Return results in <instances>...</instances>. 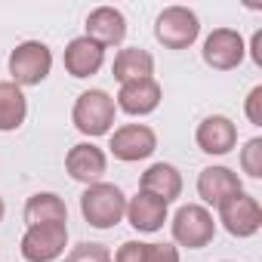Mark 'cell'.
<instances>
[{
	"mask_svg": "<svg viewBox=\"0 0 262 262\" xmlns=\"http://www.w3.org/2000/svg\"><path fill=\"white\" fill-rule=\"evenodd\" d=\"M80 213L83 219L105 231V228H114L117 222H123V213H126V194L120 185L114 182H96V185H86V191L80 194Z\"/></svg>",
	"mask_w": 262,
	"mask_h": 262,
	"instance_id": "cell-1",
	"label": "cell"
},
{
	"mask_svg": "<svg viewBox=\"0 0 262 262\" xmlns=\"http://www.w3.org/2000/svg\"><path fill=\"white\" fill-rule=\"evenodd\" d=\"M114 117H117V105H114V96H108L105 90H86L74 99L71 123L77 126V133L90 139L108 136L114 129Z\"/></svg>",
	"mask_w": 262,
	"mask_h": 262,
	"instance_id": "cell-2",
	"label": "cell"
},
{
	"mask_svg": "<svg viewBox=\"0 0 262 262\" xmlns=\"http://www.w3.org/2000/svg\"><path fill=\"white\" fill-rule=\"evenodd\" d=\"M7 65H10V77L16 86H22V90L40 86L53 71V50L43 40H22L10 53Z\"/></svg>",
	"mask_w": 262,
	"mask_h": 262,
	"instance_id": "cell-3",
	"label": "cell"
},
{
	"mask_svg": "<svg viewBox=\"0 0 262 262\" xmlns=\"http://www.w3.org/2000/svg\"><path fill=\"white\" fill-rule=\"evenodd\" d=\"M173 244L188 250H204L216 237V219L204 204H182L170 219Z\"/></svg>",
	"mask_w": 262,
	"mask_h": 262,
	"instance_id": "cell-4",
	"label": "cell"
},
{
	"mask_svg": "<svg viewBox=\"0 0 262 262\" xmlns=\"http://www.w3.org/2000/svg\"><path fill=\"white\" fill-rule=\"evenodd\" d=\"M68 247V222H43V225H28L19 250L25 262H56Z\"/></svg>",
	"mask_w": 262,
	"mask_h": 262,
	"instance_id": "cell-5",
	"label": "cell"
},
{
	"mask_svg": "<svg viewBox=\"0 0 262 262\" xmlns=\"http://www.w3.org/2000/svg\"><path fill=\"white\" fill-rule=\"evenodd\" d=\"M201 34V19L188 7H167L155 22V37L167 50H188Z\"/></svg>",
	"mask_w": 262,
	"mask_h": 262,
	"instance_id": "cell-6",
	"label": "cell"
},
{
	"mask_svg": "<svg viewBox=\"0 0 262 262\" xmlns=\"http://www.w3.org/2000/svg\"><path fill=\"white\" fill-rule=\"evenodd\" d=\"M108 151L123 161V164H136V161H145L158 151V133L148 126V123H123L117 129L108 133Z\"/></svg>",
	"mask_w": 262,
	"mask_h": 262,
	"instance_id": "cell-7",
	"label": "cell"
},
{
	"mask_svg": "<svg viewBox=\"0 0 262 262\" xmlns=\"http://www.w3.org/2000/svg\"><path fill=\"white\" fill-rule=\"evenodd\" d=\"M216 210H219L222 228H225L231 237H253V234H259V228H262V207H259V201H256L253 194H247V191L231 194V198L222 201Z\"/></svg>",
	"mask_w": 262,
	"mask_h": 262,
	"instance_id": "cell-8",
	"label": "cell"
},
{
	"mask_svg": "<svg viewBox=\"0 0 262 262\" xmlns=\"http://www.w3.org/2000/svg\"><path fill=\"white\" fill-rule=\"evenodd\" d=\"M201 56L213 71H234L247 56V43L234 28H213L204 40Z\"/></svg>",
	"mask_w": 262,
	"mask_h": 262,
	"instance_id": "cell-9",
	"label": "cell"
},
{
	"mask_svg": "<svg viewBox=\"0 0 262 262\" xmlns=\"http://www.w3.org/2000/svg\"><path fill=\"white\" fill-rule=\"evenodd\" d=\"M194 142L204 155L210 158H222L237 145V123L225 114H210L198 123L194 129Z\"/></svg>",
	"mask_w": 262,
	"mask_h": 262,
	"instance_id": "cell-10",
	"label": "cell"
},
{
	"mask_svg": "<svg viewBox=\"0 0 262 262\" xmlns=\"http://www.w3.org/2000/svg\"><path fill=\"white\" fill-rule=\"evenodd\" d=\"M65 170L74 182L83 185H96L102 182V176L108 173V155L96 145V142H77L68 148L65 155Z\"/></svg>",
	"mask_w": 262,
	"mask_h": 262,
	"instance_id": "cell-11",
	"label": "cell"
},
{
	"mask_svg": "<svg viewBox=\"0 0 262 262\" xmlns=\"http://www.w3.org/2000/svg\"><path fill=\"white\" fill-rule=\"evenodd\" d=\"M161 99H164L161 83H158L155 77H148V80L120 83V90H117V96H114V105H117V111H123V114H129V117H145V114L158 111Z\"/></svg>",
	"mask_w": 262,
	"mask_h": 262,
	"instance_id": "cell-12",
	"label": "cell"
},
{
	"mask_svg": "<svg viewBox=\"0 0 262 262\" xmlns=\"http://www.w3.org/2000/svg\"><path fill=\"white\" fill-rule=\"evenodd\" d=\"M123 219L133 225L136 231H142V234H155V231H161L164 222L170 219V207H167L164 201L145 194V191H136L133 198H126V213H123Z\"/></svg>",
	"mask_w": 262,
	"mask_h": 262,
	"instance_id": "cell-13",
	"label": "cell"
},
{
	"mask_svg": "<svg viewBox=\"0 0 262 262\" xmlns=\"http://www.w3.org/2000/svg\"><path fill=\"white\" fill-rule=\"evenodd\" d=\"M62 62H65V71H68L71 77L83 80V77L99 74V68L105 65V50H102L96 40H90L86 34H80V37L68 40Z\"/></svg>",
	"mask_w": 262,
	"mask_h": 262,
	"instance_id": "cell-14",
	"label": "cell"
},
{
	"mask_svg": "<svg viewBox=\"0 0 262 262\" xmlns=\"http://www.w3.org/2000/svg\"><path fill=\"white\" fill-rule=\"evenodd\" d=\"M237 191H244V182L231 167H207L198 176V198L204 201V207H219Z\"/></svg>",
	"mask_w": 262,
	"mask_h": 262,
	"instance_id": "cell-15",
	"label": "cell"
},
{
	"mask_svg": "<svg viewBox=\"0 0 262 262\" xmlns=\"http://www.w3.org/2000/svg\"><path fill=\"white\" fill-rule=\"evenodd\" d=\"M86 37L96 40L102 50L123 43L126 37V16L114 7H96L86 16Z\"/></svg>",
	"mask_w": 262,
	"mask_h": 262,
	"instance_id": "cell-16",
	"label": "cell"
},
{
	"mask_svg": "<svg viewBox=\"0 0 262 262\" xmlns=\"http://www.w3.org/2000/svg\"><path fill=\"white\" fill-rule=\"evenodd\" d=\"M139 191H145V194H151V198H158V201H164V204L170 207V204L182 194V173H179L173 164L158 161V164H151V167L142 173Z\"/></svg>",
	"mask_w": 262,
	"mask_h": 262,
	"instance_id": "cell-17",
	"label": "cell"
},
{
	"mask_svg": "<svg viewBox=\"0 0 262 262\" xmlns=\"http://www.w3.org/2000/svg\"><path fill=\"white\" fill-rule=\"evenodd\" d=\"M111 74L117 83H133V80H148L155 77V56L142 47H123L114 56Z\"/></svg>",
	"mask_w": 262,
	"mask_h": 262,
	"instance_id": "cell-18",
	"label": "cell"
},
{
	"mask_svg": "<svg viewBox=\"0 0 262 262\" xmlns=\"http://www.w3.org/2000/svg\"><path fill=\"white\" fill-rule=\"evenodd\" d=\"M28 117V99L25 90L13 80H0V133H13Z\"/></svg>",
	"mask_w": 262,
	"mask_h": 262,
	"instance_id": "cell-19",
	"label": "cell"
},
{
	"mask_svg": "<svg viewBox=\"0 0 262 262\" xmlns=\"http://www.w3.org/2000/svg\"><path fill=\"white\" fill-rule=\"evenodd\" d=\"M25 222L43 225V222H68V207L56 191H37L25 201Z\"/></svg>",
	"mask_w": 262,
	"mask_h": 262,
	"instance_id": "cell-20",
	"label": "cell"
},
{
	"mask_svg": "<svg viewBox=\"0 0 262 262\" xmlns=\"http://www.w3.org/2000/svg\"><path fill=\"white\" fill-rule=\"evenodd\" d=\"M241 170L250 179H262V136H253L241 148Z\"/></svg>",
	"mask_w": 262,
	"mask_h": 262,
	"instance_id": "cell-21",
	"label": "cell"
},
{
	"mask_svg": "<svg viewBox=\"0 0 262 262\" xmlns=\"http://www.w3.org/2000/svg\"><path fill=\"white\" fill-rule=\"evenodd\" d=\"M65 262H111V253L105 244H93V241H83L77 247L68 250Z\"/></svg>",
	"mask_w": 262,
	"mask_h": 262,
	"instance_id": "cell-22",
	"label": "cell"
},
{
	"mask_svg": "<svg viewBox=\"0 0 262 262\" xmlns=\"http://www.w3.org/2000/svg\"><path fill=\"white\" fill-rule=\"evenodd\" d=\"M111 262H145V244L142 241H123Z\"/></svg>",
	"mask_w": 262,
	"mask_h": 262,
	"instance_id": "cell-23",
	"label": "cell"
},
{
	"mask_svg": "<svg viewBox=\"0 0 262 262\" xmlns=\"http://www.w3.org/2000/svg\"><path fill=\"white\" fill-rule=\"evenodd\" d=\"M145 262H179L176 244H145Z\"/></svg>",
	"mask_w": 262,
	"mask_h": 262,
	"instance_id": "cell-24",
	"label": "cell"
},
{
	"mask_svg": "<svg viewBox=\"0 0 262 262\" xmlns=\"http://www.w3.org/2000/svg\"><path fill=\"white\" fill-rule=\"evenodd\" d=\"M244 114L253 126H262V86H253L244 99Z\"/></svg>",
	"mask_w": 262,
	"mask_h": 262,
	"instance_id": "cell-25",
	"label": "cell"
},
{
	"mask_svg": "<svg viewBox=\"0 0 262 262\" xmlns=\"http://www.w3.org/2000/svg\"><path fill=\"white\" fill-rule=\"evenodd\" d=\"M247 53H250L253 65H256V68H262V31H253V40H250Z\"/></svg>",
	"mask_w": 262,
	"mask_h": 262,
	"instance_id": "cell-26",
	"label": "cell"
},
{
	"mask_svg": "<svg viewBox=\"0 0 262 262\" xmlns=\"http://www.w3.org/2000/svg\"><path fill=\"white\" fill-rule=\"evenodd\" d=\"M4 216H7V204H4V198H0V222H4Z\"/></svg>",
	"mask_w": 262,
	"mask_h": 262,
	"instance_id": "cell-27",
	"label": "cell"
},
{
	"mask_svg": "<svg viewBox=\"0 0 262 262\" xmlns=\"http://www.w3.org/2000/svg\"><path fill=\"white\" fill-rule=\"evenodd\" d=\"M225 262H228V259H225Z\"/></svg>",
	"mask_w": 262,
	"mask_h": 262,
	"instance_id": "cell-28",
	"label": "cell"
}]
</instances>
